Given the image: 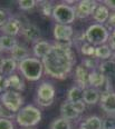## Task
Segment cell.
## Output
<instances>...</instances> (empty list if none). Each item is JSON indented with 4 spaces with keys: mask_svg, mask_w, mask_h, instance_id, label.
<instances>
[{
    "mask_svg": "<svg viewBox=\"0 0 115 129\" xmlns=\"http://www.w3.org/2000/svg\"><path fill=\"white\" fill-rule=\"evenodd\" d=\"M71 41H58L52 45V49L42 58L44 70L50 77L65 79L69 75L74 63V57L71 51Z\"/></svg>",
    "mask_w": 115,
    "mask_h": 129,
    "instance_id": "cell-1",
    "label": "cell"
},
{
    "mask_svg": "<svg viewBox=\"0 0 115 129\" xmlns=\"http://www.w3.org/2000/svg\"><path fill=\"white\" fill-rule=\"evenodd\" d=\"M19 70L29 81H37L42 76L44 64L38 58H27L19 62Z\"/></svg>",
    "mask_w": 115,
    "mask_h": 129,
    "instance_id": "cell-2",
    "label": "cell"
},
{
    "mask_svg": "<svg viewBox=\"0 0 115 129\" xmlns=\"http://www.w3.org/2000/svg\"><path fill=\"white\" fill-rule=\"evenodd\" d=\"M18 125L21 127H33L40 122L41 120V111L38 108L31 105L22 107L16 115Z\"/></svg>",
    "mask_w": 115,
    "mask_h": 129,
    "instance_id": "cell-3",
    "label": "cell"
},
{
    "mask_svg": "<svg viewBox=\"0 0 115 129\" xmlns=\"http://www.w3.org/2000/svg\"><path fill=\"white\" fill-rule=\"evenodd\" d=\"M108 38V30L102 25H92L85 31V39L92 45L102 46L107 41Z\"/></svg>",
    "mask_w": 115,
    "mask_h": 129,
    "instance_id": "cell-4",
    "label": "cell"
},
{
    "mask_svg": "<svg viewBox=\"0 0 115 129\" xmlns=\"http://www.w3.org/2000/svg\"><path fill=\"white\" fill-rule=\"evenodd\" d=\"M53 18L59 25H69L75 20V9L69 5L59 4L53 9Z\"/></svg>",
    "mask_w": 115,
    "mask_h": 129,
    "instance_id": "cell-5",
    "label": "cell"
},
{
    "mask_svg": "<svg viewBox=\"0 0 115 129\" xmlns=\"http://www.w3.org/2000/svg\"><path fill=\"white\" fill-rule=\"evenodd\" d=\"M1 104L12 112H17L21 109L24 105V98L20 95L19 91L15 90H7L0 96Z\"/></svg>",
    "mask_w": 115,
    "mask_h": 129,
    "instance_id": "cell-6",
    "label": "cell"
},
{
    "mask_svg": "<svg viewBox=\"0 0 115 129\" xmlns=\"http://www.w3.org/2000/svg\"><path fill=\"white\" fill-rule=\"evenodd\" d=\"M96 7H97V4L95 1L83 0V1H79L75 8V15L78 18H86L89 15H93Z\"/></svg>",
    "mask_w": 115,
    "mask_h": 129,
    "instance_id": "cell-7",
    "label": "cell"
},
{
    "mask_svg": "<svg viewBox=\"0 0 115 129\" xmlns=\"http://www.w3.org/2000/svg\"><path fill=\"white\" fill-rule=\"evenodd\" d=\"M54 37L57 41H71L73 37V28L69 25H55Z\"/></svg>",
    "mask_w": 115,
    "mask_h": 129,
    "instance_id": "cell-8",
    "label": "cell"
},
{
    "mask_svg": "<svg viewBox=\"0 0 115 129\" xmlns=\"http://www.w3.org/2000/svg\"><path fill=\"white\" fill-rule=\"evenodd\" d=\"M22 36L27 41L30 42H38L40 41L41 38V31L40 29L38 28L36 25H33V23H28L27 26H25L22 28Z\"/></svg>",
    "mask_w": 115,
    "mask_h": 129,
    "instance_id": "cell-9",
    "label": "cell"
},
{
    "mask_svg": "<svg viewBox=\"0 0 115 129\" xmlns=\"http://www.w3.org/2000/svg\"><path fill=\"white\" fill-rule=\"evenodd\" d=\"M101 107L107 114H115V92H104L101 97Z\"/></svg>",
    "mask_w": 115,
    "mask_h": 129,
    "instance_id": "cell-10",
    "label": "cell"
},
{
    "mask_svg": "<svg viewBox=\"0 0 115 129\" xmlns=\"http://www.w3.org/2000/svg\"><path fill=\"white\" fill-rule=\"evenodd\" d=\"M75 77H76V81L78 84V87H81L83 90L86 89V87L89 85V72L83 64L76 67Z\"/></svg>",
    "mask_w": 115,
    "mask_h": 129,
    "instance_id": "cell-11",
    "label": "cell"
},
{
    "mask_svg": "<svg viewBox=\"0 0 115 129\" xmlns=\"http://www.w3.org/2000/svg\"><path fill=\"white\" fill-rule=\"evenodd\" d=\"M21 30V22L19 20L11 18V19L8 20V22L1 28V31L4 32L7 36H11L14 37L16 35H18Z\"/></svg>",
    "mask_w": 115,
    "mask_h": 129,
    "instance_id": "cell-12",
    "label": "cell"
},
{
    "mask_svg": "<svg viewBox=\"0 0 115 129\" xmlns=\"http://www.w3.org/2000/svg\"><path fill=\"white\" fill-rule=\"evenodd\" d=\"M60 114L61 117L65 118L67 120H72V119H76L79 116V114L76 111V109L74 108L73 104L69 103L68 100L64 101L63 105L60 107Z\"/></svg>",
    "mask_w": 115,
    "mask_h": 129,
    "instance_id": "cell-13",
    "label": "cell"
},
{
    "mask_svg": "<svg viewBox=\"0 0 115 129\" xmlns=\"http://www.w3.org/2000/svg\"><path fill=\"white\" fill-rule=\"evenodd\" d=\"M37 97L41 99H54L55 88L49 82H42L37 89Z\"/></svg>",
    "mask_w": 115,
    "mask_h": 129,
    "instance_id": "cell-14",
    "label": "cell"
},
{
    "mask_svg": "<svg viewBox=\"0 0 115 129\" xmlns=\"http://www.w3.org/2000/svg\"><path fill=\"white\" fill-rule=\"evenodd\" d=\"M50 49H52V45H50L49 42L45 41V40H40V41H38L37 44L34 45L33 52H34V55L36 58L42 59L48 52H49Z\"/></svg>",
    "mask_w": 115,
    "mask_h": 129,
    "instance_id": "cell-15",
    "label": "cell"
},
{
    "mask_svg": "<svg viewBox=\"0 0 115 129\" xmlns=\"http://www.w3.org/2000/svg\"><path fill=\"white\" fill-rule=\"evenodd\" d=\"M17 67V61L12 58H5L1 59L0 62V72L5 76H11V74L16 70Z\"/></svg>",
    "mask_w": 115,
    "mask_h": 129,
    "instance_id": "cell-16",
    "label": "cell"
},
{
    "mask_svg": "<svg viewBox=\"0 0 115 129\" xmlns=\"http://www.w3.org/2000/svg\"><path fill=\"white\" fill-rule=\"evenodd\" d=\"M92 16H93V18H94V20L97 21L98 23H104L105 21H107L109 18L108 8L106 6H104V5H97V7L95 8Z\"/></svg>",
    "mask_w": 115,
    "mask_h": 129,
    "instance_id": "cell-17",
    "label": "cell"
},
{
    "mask_svg": "<svg viewBox=\"0 0 115 129\" xmlns=\"http://www.w3.org/2000/svg\"><path fill=\"white\" fill-rule=\"evenodd\" d=\"M100 72L106 79H112L115 77V61L106 60L100 64Z\"/></svg>",
    "mask_w": 115,
    "mask_h": 129,
    "instance_id": "cell-18",
    "label": "cell"
},
{
    "mask_svg": "<svg viewBox=\"0 0 115 129\" xmlns=\"http://www.w3.org/2000/svg\"><path fill=\"white\" fill-rule=\"evenodd\" d=\"M101 95L96 89L93 88H86L83 90V101L88 105H95L100 100Z\"/></svg>",
    "mask_w": 115,
    "mask_h": 129,
    "instance_id": "cell-19",
    "label": "cell"
},
{
    "mask_svg": "<svg viewBox=\"0 0 115 129\" xmlns=\"http://www.w3.org/2000/svg\"><path fill=\"white\" fill-rule=\"evenodd\" d=\"M6 85H7V89L8 88H12L15 91H21L24 90V87H25L22 79L18 75H11V76L6 78Z\"/></svg>",
    "mask_w": 115,
    "mask_h": 129,
    "instance_id": "cell-20",
    "label": "cell"
},
{
    "mask_svg": "<svg viewBox=\"0 0 115 129\" xmlns=\"http://www.w3.org/2000/svg\"><path fill=\"white\" fill-rule=\"evenodd\" d=\"M10 52H11L12 59L16 61H19V62L22 60H25V59L29 58L28 49L26 47H24V46H20V45H18L17 47H15Z\"/></svg>",
    "mask_w": 115,
    "mask_h": 129,
    "instance_id": "cell-21",
    "label": "cell"
},
{
    "mask_svg": "<svg viewBox=\"0 0 115 129\" xmlns=\"http://www.w3.org/2000/svg\"><path fill=\"white\" fill-rule=\"evenodd\" d=\"M17 46L18 41L15 37L7 36V35H4V36L0 37V47H1L2 50H10L11 51Z\"/></svg>",
    "mask_w": 115,
    "mask_h": 129,
    "instance_id": "cell-22",
    "label": "cell"
},
{
    "mask_svg": "<svg viewBox=\"0 0 115 129\" xmlns=\"http://www.w3.org/2000/svg\"><path fill=\"white\" fill-rule=\"evenodd\" d=\"M82 129H103V120L97 116H92L82 123Z\"/></svg>",
    "mask_w": 115,
    "mask_h": 129,
    "instance_id": "cell-23",
    "label": "cell"
},
{
    "mask_svg": "<svg viewBox=\"0 0 115 129\" xmlns=\"http://www.w3.org/2000/svg\"><path fill=\"white\" fill-rule=\"evenodd\" d=\"M106 78L101 74L100 71H92L89 72V85L92 87H96V88H100L102 87L104 84L106 82Z\"/></svg>",
    "mask_w": 115,
    "mask_h": 129,
    "instance_id": "cell-24",
    "label": "cell"
},
{
    "mask_svg": "<svg viewBox=\"0 0 115 129\" xmlns=\"http://www.w3.org/2000/svg\"><path fill=\"white\" fill-rule=\"evenodd\" d=\"M67 100L72 104L83 100V89L78 86H74L73 88H71L67 93Z\"/></svg>",
    "mask_w": 115,
    "mask_h": 129,
    "instance_id": "cell-25",
    "label": "cell"
},
{
    "mask_svg": "<svg viewBox=\"0 0 115 129\" xmlns=\"http://www.w3.org/2000/svg\"><path fill=\"white\" fill-rule=\"evenodd\" d=\"M94 56L98 59H107L112 56V49L109 48V46L102 45L95 47V53Z\"/></svg>",
    "mask_w": 115,
    "mask_h": 129,
    "instance_id": "cell-26",
    "label": "cell"
},
{
    "mask_svg": "<svg viewBox=\"0 0 115 129\" xmlns=\"http://www.w3.org/2000/svg\"><path fill=\"white\" fill-rule=\"evenodd\" d=\"M50 129H72L71 122L69 120L65 119V118L60 117L55 119L50 125Z\"/></svg>",
    "mask_w": 115,
    "mask_h": 129,
    "instance_id": "cell-27",
    "label": "cell"
},
{
    "mask_svg": "<svg viewBox=\"0 0 115 129\" xmlns=\"http://www.w3.org/2000/svg\"><path fill=\"white\" fill-rule=\"evenodd\" d=\"M81 51H82L83 55H85V56H94L95 47H94V45L85 41L84 44L82 45V47H81Z\"/></svg>",
    "mask_w": 115,
    "mask_h": 129,
    "instance_id": "cell-28",
    "label": "cell"
},
{
    "mask_svg": "<svg viewBox=\"0 0 115 129\" xmlns=\"http://www.w3.org/2000/svg\"><path fill=\"white\" fill-rule=\"evenodd\" d=\"M18 5H19V8L21 10H31L36 7L37 2L34 1V0H20L18 1Z\"/></svg>",
    "mask_w": 115,
    "mask_h": 129,
    "instance_id": "cell-29",
    "label": "cell"
},
{
    "mask_svg": "<svg viewBox=\"0 0 115 129\" xmlns=\"http://www.w3.org/2000/svg\"><path fill=\"white\" fill-rule=\"evenodd\" d=\"M0 117L1 118H6V119H10V118L16 117L15 112L10 111L9 109H7L4 105H0Z\"/></svg>",
    "mask_w": 115,
    "mask_h": 129,
    "instance_id": "cell-30",
    "label": "cell"
},
{
    "mask_svg": "<svg viewBox=\"0 0 115 129\" xmlns=\"http://www.w3.org/2000/svg\"><path fill=\"white\" fill-rule=\"evenodd\" d=\"M0 129H14V125L10 119L0 118Z\"/></svg>",
    "mask_w": 115,
    "mask_h": 129,
    "instance_id": "cell-31",
    "label": "cell"
},
{
    "mask_svg": "<svg viewBox=\"0 0 115 129\" xmlns=\"http://www.w3.org/2000/svg\"><path fill=\"white\" fill-rule=\"evenodd\" d=\"M103 129H115V119L106 118L103 121Z\"/></svg>",
    "mask_w": 115,
    "mask_h": 129,
    "instance_id": "cell-32",
    "label": "cell"
},
{
    "mask_svg": "<svg viewBox=\"0 0 115 129\" xmlns=\"http://www.w3.org/2000/svg\"><path fill=\"white\" fill-rule=\"evenodd\" d=\"M36 103L38 104L39 106L49 107L50 105H53V103H54V99H41V98H38V97H36Z\"/></svg>",
    "mask_w": 115,
    "mask_h": 129,
    "instance_id": "cell-33",
    "label": "cell"
},
{
    "mask_svg": "<svg viewBox=\"0 0 115 129\" xmlns=\"http://www.w3.org/2000/svg\"><path fill=\"white\" fill-rule=\"evenodd\" d=\"M83 66H84L86 69H94V68H96V61L92 58L84 59V61H83Z\"/></svg>",
    "mask_w": 115,
    "mask_h": 129,
    "instance_id": "cell-34",
    "label": "cell"
},
{
    "mask_svg": "<svg viewBox=\"0 0 115 129\" xmlns=\"http://www.w3.org/2000/svg\"><path fill=\"white\" fill-rule=\"evenodd\" d=\"M73 106H74V108L76 109V111L78 112V114H82V112H84L85 108H86V105H85V103L83 100L77 101V103H74Z\"/></svg>",
    "mask_w": 115,
    "mask_h": 129,
    "instance_id": "cell-35",
    "label": "cell"
},
{
    "mask_svg": "<svg viewBox=\"0 0 115 129\" xmlns=\"http://www.w3.org/2000/svg\"><path fill=\"white\" fill-rule=\"evenodd\" d=\"M53 9L54 8L50 7L49 2H44L42 4V13L46 16H52L53 15Z\"/></svg>",
    "mask_w": 115,
    "mask_h": 129,
    "instance_id": "cell-36",
    "label": "cell"
},
{
    "mask_svg": "<svg viewBox=\"0 0 115 129\" xmlns=\"http://www.w3.org/2000/svg\"><path fill=\"white\" fill-rule=\"evenodd\" d=\"M7 22H8V16H7L6 11L0 9V28H2Z\"/></svg>",
    "mask_w": 115,
    "mask_h": 129,
    "instance_id": "cell-37",
    "label": "cell"
},
{
    "mask_svg": "<svg viewBox=\"0 0 115 129\" xmlns=\"http://www.w3.org/2000/svg\"><path fill=\"white\" fill-rule=\"evenodd\" d=\"M108 41H109V48H111V49H114V50H115V29L113 30V32H112V34L109 35Z\"/></svg>",
    "mask_w": 115,
    "mask_h": 129,
    "instance_id": "cell-38",
    "label": "cell"
},
{
    "mask_svg": "<svg viewBox=\"0 0 115 129\" xmlns=\"http://www.w3.org/2000/svg\"><path fill=\"white\" fill-rule=\"evenodd\" d=\"M6 90L7 91V85H6V78L2 75H0V92Z\"/></svg>",
    "mask_w": 115,
    "mask_h": 129,
    "instance_id": "cell-39",
    "label": "cell"
},
{
    "mask_svg": "<svg viewBox=\"0 0 115 129\" xmlns=\"http://www.w3.org/2000/svg\"><path fill=\"white\" fill-rule=\"evenodd\" d=\"M108 25L114 27L115 28V12H113L112 15H109V18H108Z\"/></svg>",
    "mask_w": 115,
    "mask_h": 129,
    "instance_id": "cell-40",
    "label": "cell"
},
{
    "mask_svg": "<svg viewBox=\"0 0 115 129\" xmlns=\"http://www.w3.org/2000/svg\"><path fill=\"white\" fill-rule=\"evenodd\" d=\"M104 4H105L107 7L112 8V9H115V1H112V0H106V1H104Z\"/></svg>",
    "mask_w": 115,
    "mask_h": 129,
    "instance_id": "cell-41",
    "label": "cell"
},
{
    "mask_svg": "<svg viewBox=\"0 0 115 129\" xmlns=\"http://www.w3.org/2000/svg\"><path fill=\"white\" fill-rule=\"evenodd\" d=\"M113 58L115 59V50H114V55H113Z\"/></svg>",
    "mask_w": 115,
    "mask_h": 129,
    "instance_id": "cell-42",
    "label": "cell"
},
{
    "mask_svg": "<svg viewBox=\"0 0 115 129\" xmlns=\"http://www.w3.org/2000/svg\"><path fill=\"white\" fill-rule=\"evenodd\" d=\"M1 51H2V49H1V47H0V53H1Z\"/></svg>",
    "mask_w": 115,
    "mask_h": 129,
    "instance_id": "cell-43",
    "label": "cell"
},
{
    "mask_svg": "<svg viewBox=\"0 0 115 129\" xmlns=\"http://www.w3.org/2000/svg\"><path fill=\"white\" fill-rule=\"evenodd\" d=\"M0 62H1V60H0Z\"/></svg>",
    "mask_w": 115,
    "mask_h": 129,
    "instance_id": "cell-44",
    "label": "cell"
},
{
    "mask_svg": "<svg viewBox=\"0 0 115 129\" xmlns=\"http://www.w3.org/2000/svg\"><path fill=\"white\" fill-rule=\"evenodd\" d=\"M26 129H27V128H26Z\"/></svg>",
    "mask_w": 115,
    "mask_h": 129,
    "instance_id": "cell-45",
    "label": "cell"
}]
</instances>
